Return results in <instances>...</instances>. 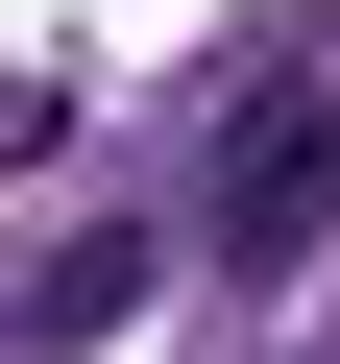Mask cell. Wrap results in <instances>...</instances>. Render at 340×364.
Returning a JSON list of instances; mask_svg holds the SVG:
<instances>
[{"instance_id":"6da1fadb","label":"cell","mask_w":340,"mask_h":364,"mask_svg":"<svg viewBox=\"0 0 340 364\" xmlns=\"http://www.w3.org/2000/svg\"><path fill=\"white\" fill-rule=\"evenodd\" d=\"M195 243H219L243 291H292V267L340 243V73H316V49H267V73L219 97V170H195Z\"/></svg>"},{"instance_id":"7a4b0ae2","label":"cell","mask_w":340,"mask_h":364,"mask_svg":"<svg viewBox=\"0 0 340 364\" xmlns=\"http://www.w3.org/2000/svg\"><path fill=\"white\" fill-rule=\"evenodd\" d=\"M170 267V219H73L49 267H25V340H122V291Z\"/></svg>"}]
</instances>
